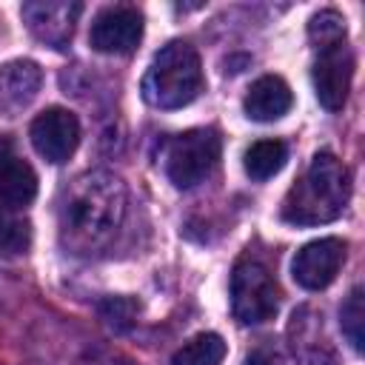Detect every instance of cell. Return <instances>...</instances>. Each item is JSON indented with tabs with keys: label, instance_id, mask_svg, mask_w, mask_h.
<instances>
[{
	"label": "cell",
	"instance_id": "obj_1",
	"mask_svg": "<svg viewBox=\"0 0 365 365\" xmlns=\"http://www.w3.org/2000/svg\"><path fill=\"white\" fill-rule=\"evenodd\" d=\"M125 185L108 171L80 174L60 200V240L71 254H100L125 220Z\"/></svg>",
	"mask_w": 365,
	"mask_h": 365
},
{
	"label": "cell",
	"instance_id": "obj_2",
	"mask_svg": "<svg viewBox=\"0 0 365 365\" xmlns=\"http://www.w3.org/2000/svg\"><path fill=\"white\" fill-rule=\"evenodd\" d=\"M348 197H351L348 168L331 151H319L314 154L305 174L288 188L279 214L291 225H322L345 211Z\"/></svg>",
	"mask_w": 365,
	"mask_h": 365
},
{
	"label": "cell",
	"instance_id": "obj_3",
	"mask_svg": "<svg viewBox=\"0 0 365 365\" xmlns=\"http://www.w3.org/2000/svg\"><path fill=\"white\" fill-rule=\"evenodd\" d=\"M143 100L154 108H182L202 91V66L197 51L174 40L163 46L143 77Z\"/></svg>",
	"mask_w": 365,
	"mask_h": 365
},
{
	"label": "cell",
	"instance_id": "obj_4",
	"mask_svg": "<svg viewBox=\"0 0 365 365\" xmlns=\"http://www.w3.org/2000/svg\"><path fill=\"white\" fill-rule=\"evenodd\" d=\"M279 308V288L271 268L259 257H240L231 274V311L245 325L274 319Z\"/></svg>",
	"mask_w": 365,
	"mask_h": 365
},
{
	"label": "cell",
	"instance_id": "obj_5",
	"mask_svg": "<svg viewBox=\"0 0 365 365\" xmlns=\"http://www.w3.org/2000/svg\"><path fill=\"white\" fill-rule=\"evenodd\" d=\"M220 160V137L211 128H191L177 134L165 148V174L177 188L202 182Z\"/></svg>",
	"mask_w": 365,
	"mask_h": 365
},
{
	"label": "cell",
	"instance_id": "obj_6",
	"mask_svg": "<svg viewBox=\"0 0 365 365\" xmlns=\"http://www.w3.org/2000/svg\"><path fill=\"white\" fill-rule=\"evenodd\" d=\"M314 91L322 108L339 111L348 100L351 80H354V51L345 40L317 48V60L311 68Z\"/></svg>",
	"mask_w": 365,
	"mask_h": 365
},
{
	"label": "cell",
	"instance_id": "obj_7",
	"mask_svg": "<svg viewBox=\"0 0 365 365\" xmlns=\"http://www.w3.org/2000/svg\"><path fill=\"white\" fill-rule=\"evenodd\" d=\"M29 137H31V145L34 151L46 160V163H66L74 151H77V143H80V123L74 117V111L68 108H60V106H51L46 108L43 114L34 117L31 128H29Z\"/></svg>",
	"mask_w": 365,
	"mask_h": 365
},
{
	"label": "cell",
	"instance_id": "obj_8",
	"mask_svg": "<svg viewBox=\"0 0 365 365\" xmlns=\"http://www.w3.org/2000/svg\"><path fill=\"white\" fill-rule=\"evenodd\" d=\"M143 40V14L131 6L103 9L88 31V43L103 54H128Z\"/></svg>",
	"mask_w": 365,
	"mask_h": 365
},
{
	"label": "cell",
	"instance_id": "obj_9",
	"mask_svg": "<svg viewBox=\"0 0 365 365\" xmlns=\"http://www.w3.org/2000/svg\"><path fill=\"white\" fill-rule=\"evenodd\" d=\"M342 262H345V242L336 237H322L297 251L291 262V274L305 291H322L336 279Z\"/></svg>",
	"mask_w": 365,
	"mask_h": 365
},
{
	"label": "cell",
	"instance_id": "obj_10",
	"mask_svg": "<svg viewBox=\"0 0 365 365\" xmlns=\"http://www.w3.org/2000/svg\"><path fill=\"white\" fill-rule=\"evenodd\" d=\"M80 11H83V6L68 3V0H31V3H23V9H20L29 31L51 48L68 46Z\"/></svg>",
	"mask_w": 365,
	"mask_h": 365
},
{
	"label": "cell",
	"instance_id": "obj_11",
	"mask_svg": "<svg viewBox=\"0 0 365 365\" xmlns=\"http://www.w3.org/2000/svg\"><path fill=\"white\" fill-rule=\"evenodd\" d=\"M43 71L34 60H11L0 66V111L3 114H17L26 108L40 88Z\"/></svg>",
	"mask_w": 365,
	"mask_h": 365
},
{
	"label": "cell",
	"instance_id": "obj_12",
	"mask_svg": "<svg viewBox=\"0 0 365 365\" xmlns=\"http://www.w3.org/2000/svg\"><path fill=\"white\" fill-rule=\"evenodd\" d=\"M291 106H294V94H291L288 83L277 74H265V77L254 80L245 94V103H242L245 114L257 123H274L282 114H288Z\"/></svg>",
	"mask_w": 365,
	"mask_h": 365
},
{
	"label": "cell",
	"instance_id": "obj_13",
	"mask_svg": "<svg viewBox=\"0 0 365 365\" xmlns=\"http://www.w3.org/2000/svg\"><path fill=\"white\" fill-rule=\"evenodd\" d=\"M37 194V174L23 157H11L0 168V205L9 208H23L34 200Z\"/></svg>",
	"mask_w": 365,
	"mask_h": 365
},
{
	"label": "cell",
	"instance_id": "obj_14",
	"mask_svg": "<svg viewBox=\"0 0 365 365\" xmlns=\"http://www.w3.org/2000/svg\"><path fill=\"white\" fill-rule=\"evenodd\" d=\"M285 160H288V148H285L282 140H257V143L248 145V151L242 157V165H245V174L251 180L262 182V180L279 174Z\"/></svg>",
	"mask_w": 365,
	"mask_h": 365
},
{
	"label": "cell",
	"instance_id": "obj_15",
	"mask_svg": "<svg viewBox=\"0 0 365 365\" xmlns=\"http://www.w3.org/2000/svg\"><path fill=\"white\" fill-rule=\"evenodd\" d=\"M225 356V342L220 334H197L191 336L174 356L171 365H222Z\"/></svg>",
	"mask_w": 365,
	"mask_h": 365
},
{
	"label": "cell",
	"instance_id": "obj_16",
	"mask_svg": "<svg viewBox=\"0 0 365 365\" xmlns=\"http://www.w3.org/2000/svg\"><path fill=\"white\" fill-rule=\"evenodd\" d=\"M31 245V222L20 208L0 205V251L23 254Z\"/></svg>",
	"mask_w": 365,
	"mask_h": 365
},
{
	"label": "cell",
	"instance_id": "obj_17",
	"mask_svg": "<svg viewBox=\"0 0 365 365\" xmlns=\"http://www.w3.org/2000/svg\"><path fill=\"white\" fill-rule=\"evenodd\" d=\"M339 325H342V334L348 336L351 348L359 354L362 345H365V297H362V288L359 285L342 302V308H339Z\"/></svg>",
	"mask_w": 365,
	"mask_h": 365
},
{
	"label": "cell",
	"instance_id": "obj_18",
	"mask_svg": "<svg viewBox=\"0 0 365 365\" xmlns=\"http://www.w3.org/2000/svg\"><path fill=\"white\" fill-rule=\"evenodd\" d=\"M308 37H311V43L317 48L345 40V17L339 11H334V9H325V11L314 14L311 23H308Z\"/></svg>",
	"mask_w": 365,
	"mask_h": 365
},
{
	"label": "cell",
	"instance_id": "obj_19",
	"mask_svg": "<svg viewBox=\"0 0 365 365\" xmlns=\"http://www.w3.org/2000/svg\"><path fill=\"white\" fill-rule=\"evenodd\" d=\"M100 317L114 328H128L137 317V302L128 297H108L100 302Z\"/></svg>",
	"mask_w": 365,
	"mask_h": 365
},
{
	"label": "cell",
	"instance_id": "obj_20",
	"mask_svg": "<svg viewBox=\"0 0 365 365\" xmlns=\"http://www.w3.org/2000/svg\"><path fill=\"white\" fill-rule=\"evenodd\" d=\"M242 365H291V362H288V356H285L282 351H277V348H257V351H251V354L245 356Z\"/></svg>",
	"mask_w": 365,
	"mask_h": 365
},
{
	"label": "cell",
	"instance_id": "obj_21",
	"mask_svg": "<svg viewBox=\"0 0 365 365\" xmlns=\"http://www.w3.org/2000/svg\"><path fill=\"white\" fill-rule=\"evenodd\" d=\"M11 157H14V143H11V137L0 134V168H3Z\"/></svg>",
	"mask_w": 365,
	"mask_h": 365
}]
</instances>
